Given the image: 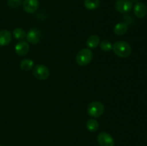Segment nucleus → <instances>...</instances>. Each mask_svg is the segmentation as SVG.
Masks as SVG:
<instances>
[{
	"instance_id": "4468645a",
	"label": "nucleus",
	"mask_w": 147,
	"mask_h": 146,
	"mask_svg": "<svg viewBox=\"0 0 147 146\" xmlns=\"http://www.w3.org/2000/svg\"><path fill=\"white\" fill-rule=\"evenodd\" d=\"M84 6L89 10H95L100 6L99 0H84Z\"/></svg>"
},
{
	"instance_id": "6e6552de",
	"label": "nucleus",
	"mask_w": 147,
	"mask_h": 146,
	"mask_svg": "<svg viewBox=\"0 0 147 146\" xmlns=\"http://www.w3.org/2000/svg\"><path fill=\"white\" fill-rule=\"evenodd\" d=\"M22 7L26 12L30 14L35 12L39 7L38 0H24Z\"/></svg>"
},
{
	"instance_id": "f03ea898",
	"label": "nucleus",
	"mask_w": 147,
	"mask_h": 146,
	"mask_svg": "<svg viewBox=\"0 0 147 146\" xmlns=\"http://www.w3.org/2000/svg\"><path fill=\"white\" fill-rule=\"evenodd\" d=\"M93 52L89 49H82L76 56V62L80 66H86L91 62L93 59Z\"/></svg>"
},
{
	"instance_id": "dca6fc26",
	"label": "nucleus",
	"mask_w": 147,
	"mask_h": 146,
	"mask_svg": "<svg viewBox=\"0 0 147 146\" xmlns=\"http://www.w3.org/2000/svg\"><path fill=\"white\" fill-rule=\"evenodd\" d=\"M98 123L95 119H90L86 123V127L90 132H96L98 129Z\"/></svg>"
},
{
	"instance_id": "a211bd4d",
	"label": "nucleus",
	"mask_w": 147,
	"mask_h": 146,
	"mask_svg": "<svg viewBox=\"0 0 147 146\" xmlns=\"http://www.w3.org/2000/svg\"><path fill=\"white\" fill-rule=\"evenodd\" d=\"M99 45L100 48L104 52H109L113 49V44L108 40H103L100 42V44H99Z\"/></svg>"
},
{
	"instance_id": "f3484780",
	"label": "nucleus",
	"mask_w": 147,
	"mask_h": 146,
	"mask_svg": "<svg viewBox=\"0 0 147 146\" xmlns=\"http://www.w3.org/2000/svg\"><path fill=\"white\" fill-rule=\"evenodd\" d=\"M13 36L16 40H23L27 36V33L22 28H16L13 31Z\"/></svg>"
},
{
	"instance_id": "9b49d317",
	"label": "nucleus",
	"mask_w": 147,
	"mask_h": 146,
	"mask_svg": "<svg viewBox=\"0 0 147 146\" xmlns=\"http://www.w3.org/2000/svg\"><path fill=\"white\" fill-rule=\"evenodd\" d=\"M11 40V34L8 30H1L0 31V46L8 45Z\"/></svg>"
},
{
	"instance_id": "1a4fd4ad",
	"label": "nucleus",
	"mask_w": 147,
	"mask_h": 146,
	"mask_svg": "<svg viewBox=\"0 0 147 146\" xmlns=\"http://www.w3.org/2000/svg\"><path fill=\"white\" fill-rule=\"evenodd\" d=\"M134 14L138 18H144L147 14V8L144 3L137 2L134 7Z\"/></svg>"
},
{
	"instance_id": "39448f33",
	"label": "nucleus",
	"mask_w": 147,
	"mask_h": 146,
	"mask_svg": "<svg viewBox=\"0 0 147 146\" xmlns=\"http://www.w3.org/2000/svg\"><path fill=\"white\" fill-rule=\"evenodd\" d=\"M115 9L120 13H127L133 7L131 0H117L115 3Z\"/></svg>"
},
{
	"instance_id": "7ed1b4c3",
	"label": "nucleus",
	"mask_w": 147,
	"mask_h": 146,
	"mask_svg": "<svg viewBox=\"0 0 147 146\" xmlns=\"http://www.w3.org/2000/svg\"><path fill=\"white\" fill-rule=\"evenodd\" d=\"M105 110L104 105L98 101L92 102L88 106L87 112L90 116L93 117H99L103 114Z\"/></svg>"
},
{
	"instance_id": "ddd939ff",
	"label": "nucleus",
	"mask_w": 147,
	"mask_h": 146,
	"mask_svg": "<svg viewBox=\"0 0 147 146\" xmlns=\"http://www.w3.org/2000/svg\"><path fill=\"white\" fill-rule=\"evenodd\" d=\"M100 44V38L97 35H92L88 38L86 45L89 48H96Z\"/></svg>"
},
{
	"instance_id": "423d86ee",
	"label": "nucleus",
	"mask_w": 147,
	"mask_h": 146,
	"mask_svg": "<svg viewBox=\"0 0 147 146\" xmlns=\"http://www.w3.org/2000/svg\"><path fill=\"white\" fill-rule=\"evenodd\" d=\"M97 140L100 146H114V140L110 134L106 132L99 133Z\"/></svg>"
},
{
	"instance_id": "f8f14e48",
	"label": "nucleus",
	"mask_w": 147,
	"mask_h": 146,
	"mask_svg": "<svg viewBox=\"0 0 147 146\" xmlns=\"http://www.w3.org/2000/svg\"><path fill=\"white\" fill-rule=\"evenodd\" d=\"M128 29H129V25L126 23H119L115 26L113 31L117 35H123L127 31Z\"/></svg>"
},
{
	"instance_id": "6ab92c4d",
	"label": "nucleus",
	"mask_w": 147,
	"mask_h": 146,
	"mask_svg": "<svg viewBox=\"0 0 147 146\" xmlns=\"http://www.w3.org/2000/svg\"><path fill=\"white\" fill-rule=\"evenodd\" d=\"M22 1V0H8L7 4H8L9 7L16 8V7H18L19 6L21 5Z\"/></svg>"
},
{
	"instance_id": "2eb2a0df",
	"label": "nucleus",
	"mask_w": 147,
	"mask_h": 146,
	"mask_svg": "<svg viewBox=\"0 0 147 146\" xmlns=\"http://www.w3.org/2000/svg\"><path fill=\"white\" fill-rule=\"evenodd\" d=\"M34 66V62L30 59H24L20 63V68L24 71H29L32 70Z\"/></svg>"
},
{
	"instance_id": "0eeeda50",
	"label": "nucleus",
	"mask_w": 147,
	"mask_h": 146,
	"mask_svg": "<svg viewBox=\"0 0 147 146\" xmlns=\"http://www.w3.org/2000/svg\"><path fill=\"white\" fill-rule=\"evenodd\" d=\"M26 38L27 42L31 44H37L41 40V31L37 29H32L27 34Z\"/></svg>"
},
{
	"instance_id": "aec40b11",
	"label": "nucleus",
	"mask_w": 147,
	"mask_h": 146,
	"mask_svg": "<svg viewBox=\"0 0 147 146\" xmlns=\"http://www.w3.org/2000/svg\"><path fill=\"white\" fill-rule=\"evenodd\" d=\"M0 146H2V145H0Z\"/></svg>"
},
{
	"instance_id": "20e7f679",
	"label": "nucleus",
	"mask_w": 147,
	"mask_h": 146,
	"mask_svg": "<svg viewBox=\"0 0 147 146\" xmlns=\"http://www.w3.org/2000/svg\"><path fill=\"white\" fill-rule=\"evenodd\" d=\"M32 74L37 80H45L50 76V71L46 66L43 64H37L33 68Z\"/></svg>"
},
{
	"instance_id": "f257e3e1",
	"label": "nucleus",
	"mask_w": 147,
	"mask_h": 146,
	"mask_svg": "<svg viewBox=\"0 0 147 146\" xmlns=\"http://www.w3.org/2000/svg\"><path fill=\"white\" fill-rule=\"evenodd\" d=\"M112 50L118 57L121 58L128 57L131 53V47L130 44L124 41H119L114 43Z\"/></svg>"
},
{
	"instance_id": "9d476101",
	"label": "nucleus",
	"mask_w": 147,
	"mask_h": 146,
	"mask_svg": "<svg viewBox=\"0 0 147 146\" xmlns=\"http://www.w3.org/2000/svg\"><path fill=\"white\" fill-rule=\"evenodd\" d=\"M30 47L27 42L21 41L17 43L15 46V52L20 56H24L29 52Z\"/></svg>"
}]
</instances>
